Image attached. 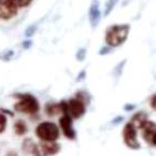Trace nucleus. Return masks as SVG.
I'll return each instance as SVG.
<instances>
[{
	"mask_svg": "<svg viewBox=\"0 0 156 156\" xmlns=\"http://www.w3.org/2000/svg\"><path fill=\"white\" fill-rule=\"evenodd\" d=\"M141 129H142V134H143L144 140H145L146 142H148V143H152V140H153L154 135L156 134V123L147 120Z\"/></svg>",
	"mask_w": 156,
	"mask_h": 156,
	"instance_id": "nucleus-10",
	"label": "nucleus"
},
{
	"mask_svg": "<svg viewBox=\"0 0 156 156\" xmlns=\"http://www.w3.org/2000/svg\"><path fill=\"white\" fill-rule=\"evenodd\" d=\"M146 121H147V115L143 112H136L132 118H131L130 122L132 123L136 129H138V128L139 129H141Z\"/></svg>",
	"mask_w": 156,
	"mask_h": 156,
	"instance_id": "nucleus-11",
	"label": "nucleus"
},
{
	"mask_svg": "<svg viewBox=\"0 0 156 156\" xmlns=\"http://www.w3.org/2000/svg\"><path fill=\"white\" fill-rule=\"evenodd\" d=\"M7 156H16V153H14V152H10Z\"/></svg>",
	"mask_w": 156,
	"mask_h": 156,
	"instance_id": "nucleus-20",
	"label": "nucleus"
},
{
	"mask_svg": "<svg viewBox=\"0 0 156 156\" xmlns=\"http://www.w3.org/2000/svg\"><path fill=\"white\" fill-rule=\"evenodd\" d=\"M60 110L63 115H68L72 118L79 119L82 116H84L86 112V106L82 99L78 97H73L69 101H62L59 103Z\"/></svg>",
	"mask_w": 156,
	"mask_h": 156,
	"instance_id": "nucleus-3",
	"label": "nucleus"
},
{
	"mask_svg": "<svg viewBox=\"0 0 156 156\" xmlns=\"http://www.w3.org/2000/svg\"><path fill=\"white\" fill-rule=\"evenodd\" d=\"M118 2V0H108L106 3V8H105V16H107L108 14H109L110 12H112V10L114 9V7L116 5V3Z\"/></svg>",
	"mask_w": 156,
	"mask_h": 156,
	"instance_id": "nucleus-15",
	"label": "nucleus"
},
{
	"mask_svg": "<svg viewBox=\"0 0 156 156\" xmlns=\"http://www.w3.org/2000/svg\"><path fill=\"white\" fill-rule=\"evenodd\" d=\"M35 133L43 142H55L60 135L59 127L51 121H44L36 127Z\"/></svg>",
	"mask_w": 156,
	"mask_h": 156,
	"instance_id": "nucleus-4",
	"label": "nucleus"
},
{
	"mask_svg": "<svg viewBox=\"0 0 156 156\" xmlns=\"http://www.w3.org/2000/svg\"><path fill=\"white\" fill-rule=\"evenodd\" d=\"M101 18V9H99V2L98 0H94L91 5V8L89 11V19H90V23L93 27H96L97 24L99 23Z\"/></svg>",
	"mask_w": 156,
	"mask_h": 156,
	"instance_id": "nucleus-9",
	"label": "nucleus"
},
{
	"mask_svg": "<svg viewBox=\"0 0 156 156\" xmlns=\"http://www.w3.org/2000/svg\"><path fill=\"white\" fill-rule=\"evenodd\" d=\"M86 55V50L85 49H80V51L76 54V57H78L79 60H83V58L85 57Z\"/></svg>",
	"mask_w": 156,
	"mask_h": 156,
	"instance_id": "nucleus-17",
	"label": "nucleus"
},
{
	"mask_svg": "<svg viewBox=\"0 0 156 156\" xmlns=\"http://www.w3.org/2000/svg\"><path fill=\"white\" fill-rule=\"evenodd\" d=\"M152 144H154V145H156V134L154 135L153 140H152Z\"/></svg>",
	"mask_w": 156,
	"mask_h": 156,
	"instance_id": "nucleus-19",
	"label": "nucleus"
},
{
	"mask_svg": "<svg viewBox=\"0 0 156 156\" xmlns=\"http://www.w3.org/2000/svg\"><path fill=\"white\" fill-rule=\"evenodd\" d=\"M7 117L5 115L0 112V133H2L5 130V127H7Z\"/></svg>",
	"mask_w": 156,
	"mask_h": 156,
	"instance_id": "nucleus-16",
	"label": "nucleus"
},
{
	"mask_svg": "<svg viewBox=\"0 0 156 156\" xmlns=\"http://www.w3.org/2000/svg\"><path fill=\"white\" fill-rule=\"evenodd\" d=\"M13 129H14V132L18 135H24L27 132V126L24 122L23 120H16L14 125H13Z\"/></svg>",
	"mask_w": 156,
	"mask_h": 156,
	"instance_id": "nucleus-13",
	"label": "nucleus"
},
{
	"mask_svg": "<svg viewBox=\"0 0 156 156\" xmlns=\"http://www.w3.org/2000/svg\"><path fill=\"white\" fill-rule=\"evenodd\" d=\"M130 32V25L129 24H115L109 26L106 31L105 42L107 46L109 47H118L122 45L128 38Z\"/></svg>",
	"mask_w": 156,
	"mask_h": 156,
	"instance_id": "nucleus-1",
	"label": "nucleus"
},
{
	"mask_svg": "<svg viewBox=\"0 0 156 156\" xmlns=\"http://www.w3.org/2000/svg\"><path fill=\"white\" fill-rule=\"evenodd\" d=\"M18 14V7L11 0H0V20H10Z\"/></svg>",
	"mask_w": 156,
	"mask_h": 156,
	"instance_id": "nucleus-7",
	"label": "nucleus"
},
{
	"mask_svg": "<svg viewBox=\"0 0 156 156\" xmlns=\"http://www.w3.org/2000/svg\"><path fill=\"white\" fill-rule=\"evenodd\" d=\"M45 112L48 116H56L59 112H61L60 110V105L57 103H47L46 106H45Z\"/></svg>",
	"mask_w": 156,
	"mask_h": 156,
	"instance_id": "nucleus-12",
	"label": "nucleus"
},
{
	"mask_svg": "<svg viewBox=\"0 0 156 156\" xmlns=\"http://www.w3.org/2000/svg\"><path fill=\"white\" fill-rule=\"evenodd\" d=\"M73 118L68 116V115H62L59 119V126L62 130L63 134L67 139H70V140H73L76 139V133L73 129Z\"/></svg>",
	"mask_w": 156,
	"mask_h": 156,
	"instance_id": "nucleus-8",
	"label": "nucleus"
},
{
	"mask_svg": "<svg viewBox=\"0 0 156 156\" xmlns=\"http://www.w3.org/2000/svg\"><path fill=\"white\" fill-rule=\"evenodd\" d=\"M60 151V145L55 142H42L35 144L31 154L33 156H51Z\"/></svg>",
	"mask_w": 156,
	"mask_h": 156,
	"instance_id": "nucleus-5",
	"label": "nucleus"
},
{
	"mask_svg": "<svg viewBox=\"0 0 156 156\" xmlns=\"http://www.w3.org/2000/svg\"><path fill=\"white\" fill-rule=\"evenodd\" d=\"M123 141L128 147L134 148V150L140 147V143L136 138V128L131 122L127 123L123 128Z\"/></svg>",
	"mask_w": 156,
	"mask_h": 156,
	"instance_id": "nucleus-6",
	"label": "nucleus"
},
{
	"mask_svg": "<svg viewBox=\"0 0 156 156\" xmlns=\"http://www.w3.org/2000/svg\"><path fill=\"white\" fill-rule=\"evenodd\" d=\"M151 107L153 109H156V94L151 98Z\"/></svg>",
	"mask_w": 156,
	"mask_h": 156,
	"instance_id": "nucleus-18",
	"label": "nucleus"
},
{
	"mask_svg": "<svg viewBox=\"0 0 156 156\" xmlns=\"http://www.w3.org/2000/svg\"><path fill=\"white\" fill-rule=\"evenodd\" d=\"M11 1H12L18 8H26V7H29V5L33 2V0H11Z\"/></svg>",
	"mask_w": 156,
	"mask_h": 156,
	"instance_id": "nucleus-14",
	"label": "nucleus"
},
{
	"mask_svg": "<svg viewBox=\"0 0 156 156\" xmlns=\"http://www.w3.org/2000/svg\"><path fill=\"white\" fill-rule=\"evenodd\" d=\"M16 97L19 99L14 104V110L22 114L34 115L39 110V103L36 97L31 94H16Z\"/></svg>",
	"mask_w": 156,
	"mask_h": 156,
	"instance_id": "nucleus-2",
	"label": "nucleus"
}]
</instances>
